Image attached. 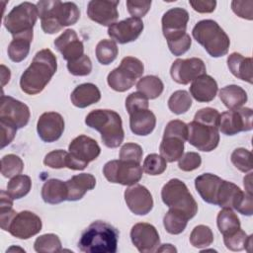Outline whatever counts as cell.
<instances>
[{
  "instance_id": "30",
  "label": "cell",
  "mask_w": 253,
  "mask_h": 253,
  "mask_svg": "<svg viewBox=\"0 0 253 253\" xmlns=\"http://www.w3.org/2000/svg\"><path fill=\"white\" fill-rule=\"evenodd\" d=\"M33 37L34 33H28L13 37V40L9 43L7 49L8 56L13 62H21L28 56Z\"/></svg>"
},
{
  "instance_id": "12",
  "label": "cell",
  "mask_w": 253,
  "mask_h": 253,
  "mask_svg": "<svg viewBox=\"0 0 253 253\" xmlns=\"http://www.w3.org/2000/svg\"><path fill=\"white\" fill-rule=\"evenodd\" d=\"M253 112L250 108H239L221 113L218 122V130L225 135H234L241 131L253 128Z\"/></svg>"
},
{
  "instance_id": "43",
  "label": "cell",
  "mask_w": 253,
  "mask_h": 253,
  "mask_svg": "<svg viewBox=\"0 0 253 253\" xmlns=\"http://www.w3.org/2000/svg\"><path fill=\"white\" fill-rule=\"evenodd\" d=\"M24 169L23 160L16 154H7L1 159V174L5 178H12L22 173Z\"/></svg>"
},
{
  "instance_id": "48",
  "label": "cell",
  "mask_w": 253,
  "mask_h": 253,
  "mask_svg": "<svg viewBox=\"0 0 253 253\" xmlns=\"http://www.w3.org/2000/svg\"><path fill=\"white\" fill-rule=\"evenodd\" d=\"M68 152L63 149H56L48 152L43 158V164L52 169L65 168Z\"/></svg>"
},
{
  "instance_id": "23",
  "label": "cell",
  "mask_w": 253,
  "mask_h": 253,
  "mask_svg": "<svg viewBox=\"0 0 253 253\" xmlns=\"http://www.w3.org/2000/svg\"><path fill=\"white\" fill-rule=\"evenodd\" d=\"M222 181L223 179L214 174L204 173L195 179V188L206 203L216 206V197Z\"/></svg>"
},
{
  "instance_id": "36",
  "label": "cell",
  "mask_w": 253,
  "mask_h": 253,
  "mask_svg": "<svg viewBox=\"0 0 253 253\" xmlns=\"http://www.w3.org/2000/svg\"><path fill=\"white\" fill-rule=\"evenodd\" d=\"M216 224L222 235L228 234L241 227L240 219L232 209L222 208L216 216Z\"/></svg>"
},
{
  "instance_id": "41",
  "label": "cell",
  "mask_w": 253,
  "mask_h": 253,
  "mask_svg": "<svg viewBox=\"0 0 253 253\" xmlns=\"http://www.w3.org/2000/svg\"><path fill=\"white\" fill-rule=\"evenodd\" d=\"M213 242V233L208 225L200 224L194 227L190 234V243L198 249L207 248Z\"/></svg>"
},
{
  "instance_id": "56",
  "label": "cell",
  "mask_w": 253,
  "mask_h": 253,
  "mask_svg": "<svg viewBox=\"0 0 253 253\" xmlns=\"http://www.w3.org/2000/svg\"><path fill=\"white\" fill-rule=\"evenodd\" d=\"M0 126H1V148H4L5 146H7L8 144H10L12 142V140L14 139L16 132H17V128L5 124L3 122H0Z\"/></svg>"
},
{
  "instance_id": "49",
  "label": "cell",
  "mask_w": 253,
  "mask_h": 253,
  "mask_svg": "<svg viewBox=\"0 0 253 253\" xmlns=\"http://www.w3.org/2000/svg\"><path fill=\"white\" fill-rule=\"evenodd\" d=\"M143 155V150L140 145L133 142L125 143L120 150V159L125 161H132L140 163Z\"/></svg>"
},
{
  "instance_id": "3",
  "label": "cell",
  "mask_w": 253,
  "mask_h": 253,
  "mask_svg": "<svg viewBox=\"0 0 253 253\" xmlns=\"http://www.w3.org/2000/svg\"><path fill=\"white\" fill-rule=\"evenodd\" d=\"M119 235L118 229L112 224L96 220L82 232L78 248L85 253H116Z\"/></svg>"
},
{
  "instance_id": "50",
  "label": "cell",
  "mask_w": 253,
  "mask_h": 253,
  "mask_svg": "<svg viewBox=\"0 0 253 253\" xmlns=\"http://www.w3.org/2000/svg\"><path fill=\"white\" fill-rule=\"evenodd\" d=\"M188 125L180 120L170 121L165 128L163 136H177L186 141L188 139Z\"/></svg>"
},
{
  "instance_id": "35",
  "label": "cell",
  "mask_w": 253,
  "mask_h": 253,
  "mask_svg": "<svg viewBox=\"0 0 253 253\" xmlns=\"http://www.w3.org/2000/svg\"><path fill=\"white\" fill-rule=\"evenodd\" d=\"M223 242L225 247L230 251H242L248 250V247L252 245V235H247L244 230L240 228L223 235Z\"/></svg>"
},
{
  "instance_id": "4",
  "label": "cell",
  "mask_w": 253,
  "mask_h": 253,
  "mask_svg": "<svg viewBox=\"0 0 253 253\" xmlns=\"http://www.w3.org/2000/svg\"><path fill=\"white\" fill-rule=\"evenodd\" d=\"M87 126L99 131L103 143L109 148L119 147L125 137L121 116L108 109L91 111L85 118Z\"/></svg>"
},
{
  "instance_id": "15",
  "label": "cell",
  "mask_w": 253,
  "mask_h": 253,
  "mask_svg": "<svg viewBox=\"0 0 253 253\" xmlns=\"http://www.w3.org/2000/svg\"><path fill=\"white\" fill-rule=\"evenodd\" d=\"M206 65L201 58H178L171 65L170 75L176 83L187 85L196 78L206 74Z\"/></svg>"
},
{
  "instance_id": "38",
  "label": "cell",
  "mask_w": 253,
  "mask_h": 253,
  "mask_svg": "<svg viewBox=\"0 0 253 253\" xmlns=\"http://www.w3.org/2000/svg\"><path fill=\"white\" fill-rule=\"evenodd\" d=\"M95 53L98 61L101 64L109 65L117 58L119 48L116 42L113 40L104 39L97 43Z\"/></svg>"
},
{
  "instance_id": "17",
  "label": "cell",
  "mask_w": 253,
  "mask_h": 253,
  "mask_svg": "<svg viewBox=\"0 0 253 253\" xmlns=\"http://www.w3.org/2000/svg\"><path fill=\"white\" fill-rule=\"evenodd\" d=\"M143 28L141 19L130 17L111 25L108 28V35L114 42L125 44L134 42L142 33Z\"/></svg>"
},
{
  "instance_id": "13",
  "label": "cell",
  "mask_w": 253,
  "mask_h": 253,
  "mask_svg": "<svg viewBox=\"0 0 253 253\" xmlns=\"http://www.w3.org/2000/svg\"><path fill=\"white\" fill-rule=\"evenodd\" d=\"M30 117V109L26 104L10 96H1L0 122L8 124L18 129L28 125Z\"/></svg>"
},
{
  "instance_id": "60",
  "label": "cell",
  "mask_w": 253,
  "mask_h": 253,
  "mask_svg": "<svg viewBox=\"0 0 253 253\" xmlns=\"http://www.w3.org/2000/svg\"><path fill=\"white\" fill-rule=\"evenodd\" d=\"M163 251H169V252H176L177 249L172 246V244H163L160 248L157 249V252H163Z\"/></svg>"
},
{
  "instance_id": "19",
  "label": "cell",
  "mask_w": 253,
  "mask_h": 253,
  "mask_svg": "<svg viewBox=\"0 0 253 253\" xmlns=\"http://www.w3.org/2000/svg\"><path fill=\"white\" fill-rule=\"evenodd\" d=\"M64 120L56 112L42 114L37 123V131L40 138L44 142H54L60 138L64 131Z\"/></svg>"
},
{
  "instance_id": "45",
  "label": "cell",
  "mask_w": 253,
  "mask_h": 253,
  "mask_svg": "<svg viewBox=\"0 0 253 253\" xmlns=\"http://www.w3.org/2000/svg\"><path fill=\"white\" fill-rule=\"evenodd\" d=\"M252 154L246 148H236L231 153L230 159L232 164L237 168L239 171L243 173L250 172L252 170V162H251Z\"/></svg>"
},
{
  "instance_id": "59",
  "label": "cell",
  "mask_w": 253,
  "mask_h": 253,
  "mask_svg": "<svg viewBox=\"0 0 253 253\" xmlns=\"http://www.w3.org/2000/svg\"><path fill=\"white\" fill-rule=\"evenodd\" d=\"M251 177H252V173H249L246 177H244L243 181H244V188H245V192L252 194V182H251Z\"/></svg>"
},
{
  "instance_id": "32",
  "label": "cell",
  "mask_w": 253,
  "mask_h": 253,
  "mask_svg": "<svg viewBox=\"0 0 253 253\" xmlns=\"http://www.w3.org/2000/svg\"><path fill=\"white\" fill-rule=\"evenodd\" d=\"M184 140L177 136H163L159 151L167 162H175L184 154Z\"/></svg>"
},
{
  "instance_id": "51",
  "label": "cell",
  "mask_w": 253,
  "mask_h": 253,
  "mask_svg": "<svg viewBox=\"0 0 253 253\" xmlns=\"http://www.w3.org/2000/svg\"><path fill=\"white\" fill-rule=\"evenodd\" d=\"M148 99L139 92H133L129 94L126 99V109L128 115L138 110L148 109Z\"/></svg>"
},
{
  "instance_id": "8",
  "label": "cell",
  "mask_w": 253,
  "mask_h": 253,
  "mask_svg": "<svg viewBox=\"0 0 253 253\" xmlns=\"http://www.w3.org/2000/svg\"><path fill=\"white\" fill-rule=\"evenodd\" d=\"M100 153L101 148L95 139L85 134H80L68 145L66 168L84 170L91 161L98 158Z\"/></svg>"
},
{
  "instance_id": "44",
  "label": "cell",
  "mask_w": 253,
  "mask_h": 253,
  "mask_svg": "<svg viewBox=\"0 0 253 253\" xmlns=\"http://www.w3.org/2000/svg\"><path fill=\"white\" fill-rule=\"evenodd\" d=\"M167 168V161L157 153L148 154L142 165L143 171L151 176H157L162 174Z\"/></svg>"
},
{
  "instance_id": "58",
  "label": "cell",
  "mask_w": 253,
  "mask_h": 253,
  "mask_svg": "<svg viewBox=\"0 0 253 253\" xmlns=\"http://www.w3.org/2000/svg\"><path fill=\"white\" fill-rule=\"evenodd\" d=\"M1 77H2V86H5L11 77V72L9 68H7L5 65H1Z\"/></svg>"
},
{
  "instance_id": "24",
  "label": "cell",
  "mask_w": 253,
  "mask_h": 253,
  "mask_svg": "<svg viewBox=\"0 0 253 253\" xmlns=\"http://www.w3.org/2000/svg\"><path fill=\"white\" fill-rule=\"evenodd\" d=\"M218 91L216 81L210 75L204 74L194 81L190 86L191 96L198 102L209 103L212 101Z\"/></svg>"
},
{
  "instance_id": "37",
  "label": "cell",
  "mask_w": 253,
  "mask_h": 253,
  "mask_svg": "<svg viewBox=\"0 0 253 253\" xmlns=\"http://www.w3.org/2000/svg\"><path fill=\"white\" fill-rule=\"evenodd\" d=\"M32 189V180L29 176L19 174L10 179L7 184V193L13 200H19L29 194Z\"/></svg>"
},
{
  "instance_id": "54",
  "label": "cell",
  "mask_w": 253,
  "mask_h": 253,
  "mask_svg": "<svg viewBox=\"0 0 253 253\" xmlns=\"http://www.w3.org/2000/svg\"><path fill=\"white\" fill-rule=\"evenodd\" d=\"M232 11L240 18L246 20L253 19V1H237L233 0L231 2Z\"/></svg>"
},
{
  "instance_id": "47",
  "label": "cell",
  "mask_w": 253,
  "mask_h": 253,
  "mask_svg": "<svg viewBox=\"0 0 253 253\" xmlns=\"http://www.w3.org/2000/svg\"><path fill=\"white\" fill-rule=\"evenodd\" d=\"M167 44L172 54H174L175 56H180L186 53L190 49L192 44V40H191V37L187 33H185L184 35L178 38L168 40Z\"/></svg>"
},
{
  "instance_id": "42",
  "label": "cell",
  "mask_w": 253,
  "mask_h": 253,
  "mask_svg": "<svg viewBox=\"0 0 253 253\" xmlns=\"http://www.w3.org/2000/svg\"><path fill=\"white\" fill-rule=\"evenodd\" d=\"M17 212L13 210V199L7 193V191H1L0 193V224L1 228L7 231L9 223Z\"/></svg>"
},
{
  "instance_id": "34",
  "label": "cell",
  "mask_w": 253,
  "mask_h": 253,
  "mask_svg": "<svg viewBox=\"0 0 253 253\" xmlns=\"http://www.w3.org/2000/svg\"><path fill=\"white\" fill-rule=\"evenodd\" d=\"M189 219L190 218L184 212L174 209H169L163 217V225L168 233L177 235L185 230Z\"/></svg>"
},
{
  "instance_id": "11",
  "label": "cell",
  "mask_w": 253,
  "mask_h": 253,
  "mask_svg": "<svg viewBox=\"0 0 253 253\" xmlns=\"http://www.w3.org/2000/svg\"><path fill=\"white\" fill-rule=\"evenodd\" d=\"M188 141L198 150L210 152L215 149L219 142L218 127L192 121L188 124Z\"/></svg>"
},
{
  "instance_id": "57",
  "label": "cell",
  "mask_w": 253,
  "mask_h": 253,
  "mask_svg": "<svg viewBox=\"0 0 253 253\" xmlns=\"http://www.w3.org/2000/svg\"><path fill=\"white\" fill-rule=\"evenodd\" d=\"M189 4L198 13H211L216 7V1L213 0L189 1Z\"/></svg>"
},
{
  "instance_id": "6",
  "label": "cell",
  "mask_w": 253,
  "mask_h": 253,
  "mask_svg": "<svg viewBox=\"0 0 253 253\" xmlns=\"http://www.w3.org/2000/svg\"><path fill=\"white\" fill-rule=\"evenodd\" d=\"M161 199L169 208L184 212L190 219L198 212V204L186 184L180 179H170L161 190Z\"/></svg>"
},
{
  "instance_id": "21",
  "label": "cell",
  "mask_w": 253,
  "mask_h": 253,
  "mask_svg": "<svg viewBox=\"0 0 253 253\" xmlns=\"http://www.w3.org/2000/svg\"><path fill=\"white\" fill-rule=\"evenodd\" d=\"M120 1H98L92 0L87 6L88 17L102 26L115 24L119 18L118 5Z\"/></svg>"
},
{
  "instance_id": "7",
  "label": "cell",
  "mask_w": 253,
  "mask_h": 253,
  "mask_svg": "<svg viewBox=\"0 0 253 253\" xmlns=\"http://www.w3.org/2000/svg\"><path fill=\"white\" fill-rule=\"evenodd\" d=\"M144 72L143 63L136 57L126 56L121 64L113 69L107 77L108 85L117 92L129 90Z\"/></svg>"
},
{
  "instance_id": "25",
  "label": "cell",
  "mask_w": 253,
  "mask_h": 253,
  "mask_svg": "<svg viewBox=\"0 0 253 253\" xmlns=\"http://www.w3.org/2000/svg\"><path fill=\"white\" fill-rule=\"evenodd\" d=\"M65 183L68 192L67 201L75 202L81 200L88 191L95 188L96 179L92 174L81 173L72 176Z\"/></svg>"
},
{
  "instance_id": "1",
  "label": "cell",
  "mask_w": 253,
  "mask_h": 253,
  "mask_svg": "<svg viewBox=\"0 0 253 253\" xmlns=\"http://www.w3.org/2000/svg\"><path fill=\"white\" fill-rule=\"evenodd\" d=\"M56 70L57 60L54 53L48 48L41 49L35 54L30 66L21 75V90L28 95L41 93Z\"/></svg>"
},
{
  "instance_id": "10",
  "label": "cell",
  "mask_w": 253,
  "mask_h": 253,
  "mask_svg": "<svg viewBox=\"0 0 253 253\" xmlns=\"http://www.w3.org/2000/svg\"><path fill=\"white\" fill-rule=\"evenodd\" d=\"M142 172L140 163L121 159L108 161L103 168V174L109 182L124 186L135 185L140 181Z\"/></svg>"
},
{
  "instance_id": "52",
  "label": "cell",
  "mask_w": 253,
  "mask_h": 253,
  "mask_svg": "<svg viewBox=\"0 0 253 253\" xmlns=\"http://www.w3.org/2000/svg\"><path fill=\"white\" fill-rule=\"evenodd\" d=\"M202 164L201 155L198 152L189 151L184 153L178 160V167L180 170L190 172L198 169Z\"/></svg>"
},
{
  "instance_id": "18",
  "label": "cell",
  "mask_w": 253,
  "mask_h": 253,
  "mask_svg": "<svg viewBox=\"0 0 253 253\" xmlns=\"http://www.w3.org/2000/svg\"><path fill=\"white\" fill-rule=\"evenodd\" d=\"M129 211L136 215H145L153 209V199L149 190L142 185H132L124 193Z\"/></svg>"
},
{
  "instance_id": "5",
  "label": "cell",
  "mask_w": 253,
  "mask_h": 253,
  "mask_svg": "<svg viewBox=\"0 0 253 253\" xmlns=\"http://www.w3.org/2000/svg\"><path fill=\"white\" fill-rule=\"evenodd\" d=\"M194 39L211 57H221L227 54L230 41L227 34L213 20H202L193 28Z\"/></svg>"
},
{
  "instance_id": "55",
  "label": "cell",
  "mask_w": 253,
  "mask_h": 253,
  "mask_svg": "<svg viewBox=\"0 0 253 253\" xmlns=\"http://www.w3.org/2000/svg\"><path fill=\"white\" fill-rule=\"evenodd\" d=\"M151 7V1H126V8L128 13L133 18H143Z\"/></svg>"
},
{
  "instance_id": "26",
  "label": "cell",
  "mask_w": 253,
  "mask_h": 253,
  "mask_svg": "<svg viewBox=\"0 0 253 253\" xmlns=\"http://www.w3.org/2000/svg\"><path fill=\"white\" fill-rule=\"evenodd\" d=\"M156 126V117L149 109H143L133 112L129 115V127L132 133L136 135L150 134Z\"/></svg>"
},
{
  "instance_id": "29",
  "label": "cell",
  "mask_w": 253,
  "mask_h": 253,
  "mask_svg": "<svg viewBox=\"0 0 253 253\" xmlns=\"http://www.w3.org/2000/svg\"><path fill=\"white\" fill-rule=\"evenodd\" d=\"M67 196L68 192L66 183L59 179H49L42 185V198L46 204H60L67 201Z\"/></svg>"
},
{
  "instance_id": "2",
  "label": "cell",
  "mask_w": 253,
  "mask_h": 253,
  "mask_svg": "<svg viewBox=\"0 0 253 253\" xmlns=\"http://www.w3.org/2000/svg\"><path fill=\"white\" fill-rule=\"evenodd\" d=\"M41 26L45 34H55L64 27L77 23L80 11L73 2H61L58 0H43L37 3Z\"/></svg>"
},
{
  "instance_id": "53",
  "label": "cell",
  "mask_w": 253,
  "mask_h": 253,
  "mask_svg": "<svg viewBox=\"0 0 253 253\" xmlns=\"http://www.w3.org/2000/svg\"><path fill=\"white\" fill-rule=\"evenodd\" d=\"M219 116H220V114L218 113L217 110L211 108V107H207V108H203V109L199 110L195 114L194 121L218 127Z\"/></svg>"
},
{
  "instance_id": "22",
  "label": "cell",
  "mask_w": 253,
  "mask_h": 253,
  "mask_svg": "<svg viewBox=\"0 0 253 253\" xmlns=\"http://www.w3.org/2000/svg\"><path fill=\"white\" fill-rule=\"evenodd\" d=\"M55 48L61 53L63 59L75 60L84 54L83 42L79 40L76 32L71 29L65 30L54 40Z\"/></svg>"
},
{
  "instance_id": "31",
  "label": "cell",
  "mask_w": 253,
  "mask_h": 253,
  "mask_svg": "<svg viewBox=\"0 0 253 253\" xmlns=\"http://www.w3.org/2000/svg\"><path fill=\"white\" fill-rule=\"evenodd\" d=\"M219 99L228 110L242 108L247 102L248 96L246 91L238 85H227L219 90Z\"/></svg>"
},
{
  "instance_id": "33",
  "label": "cell",
  "mask_w": 253,
  "mask_h": 253,
  "mask_svg": "<svg viewBox=\"0 0 253 253\" xmlns=\"http://www.w3.org/2000/svg\"><path fill=\"white\" fill-rule=\"evenodd\" d=\"M137 92L143 94L148 100L158 98L163 90L164 85L161 79L154 75H147L141 77L136 83Z\"/></svg>"
},
{
  "instance_id": "46",
  "label": "cell",
  "mask_w": 253,
  "mask_h": 253,
  "mask_svg": "<svg viewBox=\"0 0 253 253\" xmlns=\"http://www.w3.org/2000/svg\"><path fill=\"white\" fill-rule=\"evenodd\" d=\"M67 69L74 76H87L92 71V62L88 55L83 54L79 58L68 61Z\"/></svg>"
},
{
  "instance_id": "14",
  "label": "cell",
  "mask_w": 253,
  "mask_h": 253,
  "mask_svg": "<svg viewBox=\"0 0 253 253\" xmlns=\"http://www.w3.org/2000/svg\"><path fill=\"white\" fill-rule=\"evenodd\" d=\"M42 227V222L39 215L30 211H22L12 218L7 231L18 239L26 240L37 235Z\"/></svg>"
},
{
  "instance_id": "40",
  "label": "cell",
  "mask_w": 253,
  "mask_h": 253,
  "mask_svg": "<svg viewBox=\"0 0 253 253\" xmlns=\"http://www.w3.org/2000/svg\"><path fill=\"white\" fill-rule=\"evenodd\" d=\"M192 106L191 95L185 90L175 91L168 99V108L175 115H182Z\"/></svg>"
},
{
  "instance_id": "20",
  "label": "cell",
  "mask_w": 253,
  "mask_h": 253,
  "mask_svg": "<svg viewBox=\"0 0 253 253\" xmlns=\"http://www.w3.org/2000/svg\"><path fill=\"white\" fill-rule=\"evenodd\" d=\"M188 21L189 13L184 8L175 7L166 11L161 19L164 38L168 41L184 35Z\"/></svg>"
},
{
  "instance_id": "16",
  "label": "cell",
  "mask_w": 253,
  "mask_h": 253,
  "mask_svg": "<svg viewBox=\"0 0 253 253\" xmlns=\"http://www.w3.org/2000/svg\"><path fill=\"white\" fill-rule=\"evenodd\" d=\"M132 244L141 253L156 252L160 245V237L157 229L150 223L138 222L130 229Z\"/></svg>"
},
{
  "instance_id": "39",
  "label": "cell",
  "mask_w": 253,
  "mask_h": 253,
  "mask_svg": "<svg viewBox=\"0 0 253 253\" xmlns=\"http://www.w3.org/2000/svg\"><path fill=\"white\" fill-rule=\"evenodd\" d=\"M34 249L39 253H55L62 251V245L56 234L45 233L36 239Z\"/></svg>"
},
{
  "instance_id": "28",
  "label": "cell",
  "mask_w": 253,
  "mask_h": 253,
  "mask_svg": "<svg viewBox=\"0 0 253 253\" xmlns=\"http://www.w3.org/2000/svg\"><path fill=\"white\" fill-rule=\"evenodd\" d=\"M227 66L229 71L236 78L252 84L253 75L251 57H245L238 52H232L227 57Z\"/></svg>"
},
{
  "instance_id": "27",
  "label": "cell",
  "mask_w": 253,
  "mask_h": 253,
  "mask_svg": "<svg viewBox=\"0 0 253 253\" xmlns=\"http://www.w3.org/2000/svg\"><path fill=\"white\" fill-rule=\"evenodd\" d=\"M101 99L99 88L93 83H83L78 85L71 93V103L80 109L96 104Z\"/></svg>"
},
{
  "instance_id": "9",
  "label": "cell",
  "mask_w": 253,
  "mask_h": 253,
  "mask_svg": "<svg viewBox=\"0 0 253 253\" xmlns=\"http://www.w3.org/2000/svg\"><path fill=\"white\" fill-rule=\"evenodd\" d=\"M39 18L37 5L31 2H23L15 6L4 18L5 29L14 37L33 33L34 26Z\"/></svg>"
}]
</instances>
